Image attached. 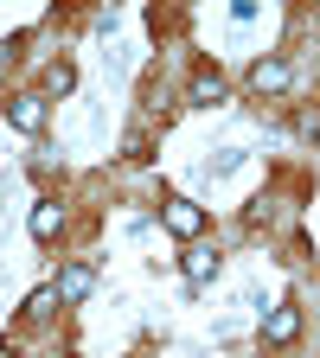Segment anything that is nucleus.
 Masks as SVG:
<instances>
[{
    "label": "nucleus",
    "instance_id": "nucleus-1",
    "mask_svg": "<svg viewBox=\"0 0 320 358\" xmlns=\"http://www.w3.org/2000/svg\"><path fill=\"white\" fill-rule=\"evenodd\" d=\"M301 339V307L282 301V307H269L263 313V345H295Z\"/></svg>",
    "mask_w": 320,
    "mask_h": 358
},
{
    "label": "nucleus",
    "instance_id": "nucleus-2",
    "mask_svg": "<svg viewBox=\"0 0 320 358\" xmlns=\"http://www.w3.org/2000/svg\"><path fill=\"white\" fill-rule=\"evenodd\" d=\"M250 90L256 96H282L288 90V58H256L250 64Z\"/></svg>",
    "mask_w": 320,
    "mask_h": 358
},
{
    "label": "nucleus",
    "instance_id": "nucleus-3",
    "mask_svg": "<svg viewBox=\"0 0 320 358\" xmlns=\"http://www.w3.org/2000/svg\"><path fill=\"white\" fill-rule=\"evenodd\" d=\"M90 288H97L90 262H71L64 275H58V301H64V307H83V301H90Z\"/></svg>",
    "mask_w": 320,
    "mask_h": 358
},
{
    "label": "nucleus",
    "instance_id": "nucleus-4",
    "mask_svg": "<svg viewBox=\"0 0 320 358\" xmlns=\"http://www.w3.org/2000/svg\"><path fill=\"white\" fill-rule=\"evenodd\" d=\"M160 217H167V231H173V237H199V231H205V211H199L193 199H173Z\"/></svg>",
    "mask_w": 320,
    "mask_h": 358
},
{
    "label": "nucleus",
    "instance_id": "nucleus-5",
    "mask_svg": "<svg viewBox=\"0 0 320 358\" xmlns=\"http://www.w3.org/2000/svg\"><path fill=\"white\" fill-rule=\"evenodd\" d=\"M7 122H13L20 134H39V128H45V96H13V103H7Z\"/></svg>",
    "mask_w": 320,
    "mask_h": 358
},
{
    "label": "nucleus",
    "instance_id": "nucleus-6",
    "mask_svg": "<svg viewBox=\"0 0 320 358\" xmlns=\"http://www.w3.org/2000/svg\"><path fill=\"white\" fill-rule=\"evenodd\" d=\"M186 96H193L199 109H218V103H224V77H218V71H199V77H193V90H186Z\"/></svg>",
    "mask_w": 320,
    "mask_h": 358
},
{
    "label": "nucleus",
    "instance_id": "nucleus-7",
    "mask_svg": "<svg viewBox=\"0 0 320 358\" xmlns=\"http://www.w3.org/2000/svg\"><path fill=\"white\" fill-rule=\"evenodd\" d=\"M58 224H64V211H58L52 199H39V205H32V237H39V243H52V237H58Z\"/></svg>",
    "mask_w": 320,
    "mask_h": 358
},
{
    "label": "nucleus",
    "instance_id": "nucleus-8",
    "mask_svg": "<svg viewBox=\"0 0 320 358\" xmlns=\"http://www.w3.org/2000/svg\"><path fill=\"white\" fill-rule=\"evenodd\" d=\"M211 275H218V256H211V250H186V282L199 288V282H211Z\"/></svg>",
    "mask_w": 320,
    "mask_h": 358
},
{
    "label": "nucleus",
    "instance_id": "nucleus-9",
    "mask_svg": "<svg viewBox=\"0 0 320 358\" xmlns=\"http://www.w3.org/2000/svg\"><path fill=\"white\" fill-rule=\"evenodd\" d=\"M122 160H134V166H141V160H154V141H148L141 128H128V141H122Z\"/></svg>",
    "mask_w": 320,
    "mask_h": 358
},
{
    "label": "nucleus",
    "instance_id": "nucleus-10",
    "mask_svg": "<svg viewBox=\"0 0 320 358\" xmlns=\"http://www.w3.org/2000/svg\"><path fill=\"white\" fill-rule=\"evenodd\" d=\"M45 83H52V90H58V96H64V90L77 83V71H71V64H52V71H45Z\"/></svg>",
    "mask_w": 320,
    "mask_h": 358
},
{
    "label": "nucleus",
    "instance_id": "nucleus-11",
    "mask_svg": "<svg viewBox=\"0 0 320 358\" xmlns=\"http://www.w3.org/2000/svg\"><path fill=\"white\" fill-rule=\"evenodd\" d=\"M45 313H52V288H39V294L26 301V320H45Z\"/></svg>",
    "mask_w": 320,
    "mask_h": 358
},
{
    "label": "nucleus",
    "instance_id": "nucleus-12",
    "mask_svg": "<svg viewBox=\"0 0 320 358\" xmlns=\"http://www.w3.org/2000/svg\"><path fill=\"white\" fill-rule=\"evenodd\" d=\"M0 358H20V352H13V345H0Z\"/></svg>",
    "mask_w": 320,
    "mask_h": 358
},
{
    "label": "nucleus",
    "instance_id": "nucleus-13",
    "mask_svg": "<svg viewBox=\"0 0 320 358\" xmlns=\"http://www.w3.org/2000/svg\"><path fill=\"white\" fill-rule=\"evenodd\" d=\"M52 358H64V352H52Z\"/></svg>",
    "mask_w": 320,
    "mask_h": 358
}]
</instances>
